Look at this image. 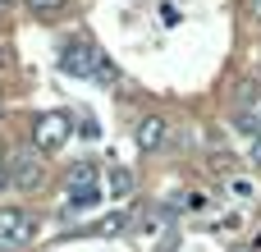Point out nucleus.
<instances>
[{
  "label": "nucleus",
  "instance_id": "2",
  "mask_svg": "<svg viewBox=\"0 0 261 252\" xmlns=\"http://www.w3.org/2000/svg\"><path fill=\"white\" fill-rule=\"evenodd\" d=\"M69 133H73V124H69V115H60V110H46V115L32 119V142H37V152H55V147H64Z\"/></svg>",
  "mask_w": 261,
  "mask_h": 252
},
{
  "label": "nucleus",
  "instance_id": "8",
  "mask_svg": "<svg viewBox=\"0 0 261 252\" xmlns=\"http://www.w3.org/2000/svg\"><path fill=\"white\" fill-rule=\"evenodd\" d=\"M106 184H110V193H115V197H128V193H133V174H128L124 165H115V170L106 174Z\"/></svg>",
  "mask_w": 261,
  "mask_h": 252
},
{
  "label": "nucleus",
  "instance_id": "4",
  "mask_svg": "<svg viewBox=\"0 0 261 252\" xmlns=\"http://www.w3.org/2000/svg\"><path fill=\"white\" fill-rule=\"evenodd\" d=\"M9 179H14L18 188H37V184H41V165L32 161V152H14V161H9Z\"/></svg>",
  "mask_w": 261,
  "mask_h": 252
},
{
  "label": "nucleus",
  "instance_id": "20",
  "mask_svg": "<svg viewBox=\"0 0 261 252\" xmlns=\"http://www.w3.org/2000/svg\"><path fill=\"white\" fill-rule=\"evenodd\" d=\"M0 165H5V161H0Z\"/></svg>",
  "mask_w": 261,
  "mask_h": 252
},
{
  "label": "nucleus",
  "instance_id": "12",
  "mask_svg": "<svg viewBox=\"0 0 261 252\" xmlns=\"http://www.w3.org/2000/svg\"><path fill=\"white\" fill-rule=\"evenodd\" d=\"M96 83H119V69H115L110 60H101V69H96Z\"/></svg>",
  "mask_w": 261,
  "mask_h": 252
},
{
  "label": "nucleus",
  "instance_id": "16",
  "mask_svg": "<svg viewBox=\"0 0 261 252\" xmlns=\"http://www.w3.org/2000/svg\"><path fill=\"white\" fill-rule=\"evenodd\" d=\"M5 179H9V174H5V165H0V188H5Z\"/></svg>",
  "mask_w": 261,
  "mask_h": 252
},
{
  "label": "nucleus",
  "instance_id": "21",
  "mask_svg": "<svg viewBox=\"0 0 261 252\" xmlns=\"http://www.w3.org/2000/svg\"><path fill=\"white\" fill-rule=\"evenodd\" d=\"M257 119H261V115H257Z\"/></svg>",
  "mask_w": 261,
  "mask_h": 252
},
{
  "label": "nucleus",
  "instance_id": "5",
  "mask_svg": "<svg viewBox=\"0 0 261 252\" xmlns=\"http://www.w3.org/2000/svg\"><path fill=\"white\" fill-rule=\"evenodd\" d=\"M133 142H138L142 152H156V147L165 142V119H161V115H147V119L138 124V133H133Z\"/></svg>",
  "mask_w": 261,
  "mask_h": 252
},
{
  "label": "nucleus",
  "instance_id": "19",
  "mask_svg": "<svg viewBox=\"0 0 261 252\" xmlns=\"http://www.w3.org/2000/svg\"><path fill=\"white\" fill-rule=\"evenodd\" d=\"M0 14H5V5H0Z\"/></svg>",
  "mask_w": 261,
  "mask_h": 252
},
{
  "label": "nucleus",
  "instance_id": "17",
  "mask_svg": "<svg viewBox=\"0 0 261 252\" xmlns=\"http://www.w3.org/2000/svg\"><path fill=\"white\" fill-rule=\"evenodd\" d=\"M229 252H252V248H229Z\"/></svg>",
  "mask_w": 261,
  "mask_h": 252
},
{
  "label": "nucleus",
  "instance_id": "9",
  "mask_svg": "<svg viewBox=\"0 0 261 252\" xmlns=\"http://www.w3.org/2000/svg\"><path fill=\"white\" fill-rule=\"evenodd\" d=\"M234 106L248 115V106H261V83H239V92H234Z\"/></svg>",
  "mask_w": 261,
  "mask_h": 252
},
{
  "label": "nucleus",
  "instance_id": "11",
  "mask_svg": "<svg viewBox=\"0 0 261 252\" xmlns=\"http://www.w3.org/2000/svg\"><path fill=\"white\" fill-rule=\"evenodd\" d=\"M124 225H128V220H124V216H119V211H115V216H106V220H96V225H92V230H87V234H119V230H124Z\"/></svg>",
  "mask_w": 261,
  "mask_h": 252
},
{
  "label": "nucleus",
  "instance_id": "1",
  "mask_svg": "<svg viewBox=\"0 0 261 252\" xmlns=\"http://www.w3.org/2000/svg\"><path fill=\"white\" fill-rule=\"evenodd\" d=\"M101 60H106V51H96L92 41H69V46L60 51V69L73 73V78H96Z\"/></svg>",
  "mask_w": 261,
  "mask_h": 252
},
{
  "label": "nucleus",
  "instance_id": "15",
  "mask_svg": "<svg viewBox=\"0 0 261 252\" xmlns=\"http://www.w3.org/2000/svg\"><path fill=\"white\" fill-rule=\"evenodd\" d=\"M252 18H261V0H252Z\"/></svg>",
  "mask_w": 261,
  "mask_h": 252
},
{
  "label": "nucleus",
  "instance_id": "6",
  "mask_svg": "<svg viewBox=\"0 0 261 252\" xmlns=\"http://www.w3.org/2000/svg\"><path fill=\"white\" fill-rule=\"evenodd\" d=\"M101 202V188H73L69 202H64V216H78V211H92Z\"/></svg>",
  "mask_w": 261,
  "mask_h": 252
},
{
  "label": "nucleus",
  "instance_id": "7",
  "mask_svg": "<svg viewBox=\"0 0 261 252\" xmlns=\"http://www.w3.org/2000/svg\"><path fill=\"white\" fill-rule=\"evenodd\" d=\"M69 188H96V165L92 161H78L69 170Z\"/></svg>",
  "mask_w": 261,
  "mask_h": 252
},
{
  "label": "nucleus",
  "instance_id": "14",
  "mask_svg": "<svg viewBox=\"0 0 261 252\" xmlns=\"http://www.w3.org/2000/svg\"><path fill=\"white\" fill-rule=\"evenodd\" d=\"M248 156L261 165V133H257V138H248Z\"/></svg>",
  "mask_w": 261,
  "mask_h": 252
},
{
  "label": "nucleus",
  "instance_id": "3",
  "mask_svg": "<svg viewBox=\"0 0 261 252\" xmlns=\"http://www.w3.org/2000/svg\"><path fill=\"white\" fill-rule=\"evenodd\" d=\"M32 234H37V220H32L28 211H18V207H5V211H0V243H5V248L28 243Z\"/></svg>",
  "mask_w": 261,
  "mask_h": 252
},
{
  "label": "nucleus",
  "instance_id": "18",
  "mask_svg": "<svg viewBox=\"0 0 261 252\" xmlns=\"http://www.w3.org/2000/svg\"><path fill=\"white\" fill-rule=\"evenodd\" d=\"M0 5H14V0H0Z\"/></svg>",
  "mask_w": 261,
  "mask_h": 252
},
{
  "label": "nucleus",
  "instance_id": "10",
  "mask_svg": "<svg viewBox=\"0 0 261 252\" xmlns=\"http://www.w3.org/2000/svg\"><path fill=\"white\" fill-rule=\"evenodd\" d=\"M64 5H69V0H28V9H32V14H41V18L64 14Z\"/></svg>",
  "mask_w": 261,
  "mask_h": 252
},
{
  "label": "nucleus",
  "instance_id": "13",
  "mask_svg": "<svg viewBox=\"0 0 261 252\" xmlns=\"http://www.w3.org/2000/svg\"><path fill=\"white\" fill-rule=\"evenodd\" d=\"M229 193H234V197H252V188H248L243 179H229Z\"/></svg>",
  "mask_w": 261,
  "mask_h": 252
}]
</instances>
